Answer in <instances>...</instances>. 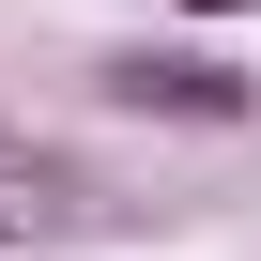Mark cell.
Instances as JSON below:
<instances>
[{
	"label": "cell",
	"mask_w": 261,
	"mask_h": 261,
	"mask_svg": "<svg viewBox=\"0 0 261 261\" xmlns=\"http://www.w3.org/2000/svg\"><path fill=\"white\" fill-rule=\"evenodd\" d=\"M92 108H123V123H200V139H246V123H261V77H230V62H200V46H108V62H92Z\"/></svg>",
	"instance_id": "cell-1"
},
{
	"label": "cell",
	"mask_w": 261,
	"mask_h": 261,
	"mask_svg": "<svg viewBox=\"0 0 261 261\" xmlns=\"http://www.w3.org/2000/svg\"><path fill=\"white\" fill-rule=\"evenodd\" d=\"M185 16H261V0H185Z\"/></svg>",
	"instance_id": "cell-2"
}]
</instances>
